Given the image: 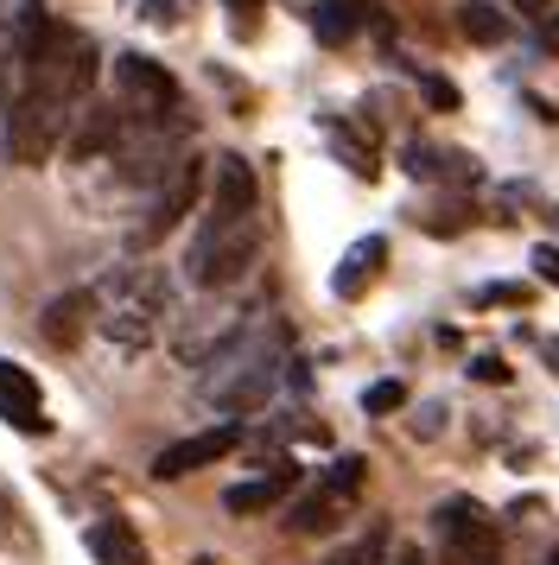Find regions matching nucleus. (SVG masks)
<instances>
[{
  "label": "nucleus",
  "instance_id": "nucleus-1",
  "mask_svg": "<svg viewBox=\"0 0 559 565\" xmlns=\"http://www.w3.org/2000/svg\"><path fill=\"white\" fill-rule=\"evenodd\" d=\"M280 375H286V337L267 331V324H254V331L242 324L229 343H217V350L203 356L198 394L217 413H261L274 401Z\"/></svg>",
  "mask_w": 559,
  "mask_h": 565
},
{
  "label": "nucleus",
  "instance_id": "nucleus-2",
  "mask_svg": "<svg viewBox=\"0 0 559 565\" xmlns=\"http://www.w3.org/2000/svg\"><path fill=\"white\" fill-rule=\"evenodd\" d=\"M89 306H96L102 337H115L122 350H147L152 337L172 324V286H166V274H152V267H127L102 292H89Z\"/></svg>",
  "mask_w": 559,
  "mask_h": 565
},
{
  "label": "nucleus",
  "instance_id": "nucleus-3",
  "mask_svg": "<svg viewBox=\"0 0 559 565\" xmlns=\"http://www.w3.org/2000/svg\"><path fill=\"white\" fill-rule=\"evenodd\" d=\"M254 255H261V216L203 204V223L191 235V248H184V280L203 286V292H223L254 267Z\"/></svg>",
  "mask_w": 559,
  "mask_h": 565
},
{
  "label": "nucleus",
  "instance_id": "nucleus-4",
  "mask_svg": "<svg viewBox=\"0 0 559 565\" xmlns=\"http://www.w3.org/2000/svg\"><path fill=\"white\" fill-rule=\"evenodd\" d=\"M71 121H76L71 103H57L45 89H20V103L7 115V159H13V166H45Z\"/></svg>",
  "mask_w": 559,
  "mask_h": 565
},
{
  "label": "nucleus",
  "instance_id": "nucleus-5",
  "mask_svg": "<svg viewBox=\"0 0 559 565\" xmlns=\"http://www.w3.org/2000/svg\"><path fill=\"white\" fill-rule=\"evenodd\" d=\"M115 89H122V108L140 115L147 128H166V115H178V83L166 64H152L140 52H115Z\"/></svg>",
  "mask_w": 559,
  "mask_h": 565
},
{
  "label": "nucleus",
  "instance_id": "nucleus-6",
  "mask_svg": "<svg viewBox=\"0 0 559 565\" xmlns=\"http://www.w3.org/2000/svg\"><path fill=\"white\" fill-rule=\"evenodd\" d=\"M362 477H369V458H337L325 477H318V489H312L299 509H293V521H286V527H293V534H330V527L344 521V509L356 502Z\"/></svg>",
  "mask_w": 559,
  "mask_h": 565
},
{
  "label": "nucleus",
  "instance_id": "nucleus-7",
  "mask_svg": "<svg viewBox=\"0 0 559 565\" xmlns=\"http://www.w3.org/2000/svg\"><path fill=\"white\" fill-rule=\"evenodd\" d=\"M432 527L445 540V553L457 565H496V521L489 509H477L471 495H452V502H439L432 509Z\"/></svg>",
  "mask_w": 559,
  "mask_h": 565
},
{
  "label": "nucleus",
  "instance_id": "nucleus-8",
  "mask_svg": "<svg viewBox=\"0 0 559 565\" xmlns=\"http://www.w3.org/2000/svg\"><path fill=\"white\" fill-rule=\"evenodd\" d=\"M235 445H242V426L223 419V426H210V433H191V438H178V445H166V451L152 458V477H159V483H178V477L210 470L217 458H229Z\"/></svg>",
  "mask_w": 559,
  "mask_h": 565
},
{
  "label": "nucleus",
  "instance_id": "nucleus-9",
  "mask_svg": "<svg viewBox=\"0 0 559 565\" xmlns=\"http://www.w3.org/2000/svg\"><path fill=\"white\" fill-rule=\"evenodd\" d=\"M198 184H203L198 159H178L172 172L159 179V191H152V204H147V223L134 230V242H140V248H147V242H159V235L172 230L178 216H184V210L198 204Z\"/></svg>",
  "mask_w": 559,
  "mask_h": 565
},
{
  "label": "nucleus",
  "instance_id": "nucleus-10",
  "mask_svg": "<svg viewBox=\"0 0 559 565\" xmlns=\"http://www.w3.org/2000/svg\"><path fill=\"white\" fill-rule=\"evenodd\" d=\"M0 419H7V426H20L25 438H45L51 433L45 401H39V382L25 375L20 362H7V356H0Z\"/></svg>",
  "mask_w": 559,
  "mask_h": 565
},
{
  "label": "nucleus",
  "instance_id": "nucleus-11",
  "mask_svg": "<svg viewBox=\"0 0 559 565\" xmlns=\"http://www.w3.org/2000/svg\"><path fill=\"white\" fill-rule=\"evenodd\" d=\"M210 210H261V184H254V166L242 153L210 159Z\"/></svg>",
  "mask_w": 559,
  "mask_h": 565
},
{
  "label": "nucleus",
  "instance_id": "nucleus-12",
  "mask_svg": "<svg viewBox=\"0 0 559 565\" xmlns=\"http://www.w3.org/2000/svg\"><path fill=\"white\" fill-rule=\"evenodd\" d=\"M127 115V108H122ZM115 115V108H102V103H89L83 115H76V134L64 140V153L71 159H102V153H115L122 147V134H127V121Z\"/></svg>",
  "mask_w": 559,
  "mask_h": 565
},
{
  "label": "nucleus",
  "instance_id": "nucleus-13",
  "mask_svg": "<svg viewBox=\"0 0 559 565\" xmlns=\"http://www.w3.org/2000/svg\"><path fill=\"white\" fill-rule=\"evenodd\" d=\"M293 483H299V470H293V463H274L267 477H254V483H235V489H229L223 509H229V514H267Z\"/></svg>",
  "mask_w": 559,
  "mask_h": 565
},
{
  "label": "nucleus",
  "instance_id": "nucleus-14",
  "mask_svg": "<svg viewBox=\"0 0 559 565\" xmlns=\"http://www.w3.org/2000/svg\"><path fill=\"white\" fill-rule=\"evenodd\" d=\"M83 540H89V559H96V565H147L140 534H134L127 521H115V514H108V521H96Z\"/></svg>",
  "mask_w": 559,
  "mask_h": 565
},
{
  "label": "nucleus",
  "instance_id": "nucleus-15",
  "mask_svg": "<svg viewBox=\"0 0 559 565\" xmlns=\"http://www.w3.org/2000/svg\"><path fill=\"white\" fill-rule=\"evenodd\" d=\"M381 260H388V242H381V235H362V242H356L350 255L337 260V274H330V286H337V299H356L362 286L376 280V267H381Z\"/></svg>",
  "mask_w": 559,
  "mask_h": 565
},
{
  "label": "nucleus",
  "instance_id": "nucleus-16",
  "mask_svg": "<svg viewBox=\"0 0 559 565\" xmlns=\"http://www.w3.org/2000/svg\"><path fill=\"white\" fill-rule=\"evenodd\" d=\"M89 292H64V299H51L45 306V337L51 343H64V350H71L76 337H83V324H89Z\"/></svg>",
  "mask_w": 559,
  "mask_h": 565
},
{
  "label": "nucleus",
  "instance_id": "nucleus-17",
  "mask_svg": "<svg viewBox=\"0 0 559 565\" xmlns=\"http://www.w3.org/2000/svg\"><path fill=\"white\" fill-rule=\"evenodd\" d=\"M457 26H464L471 45H503L508 39V20L489 7V0H464V7H457Z\"/></svg>",
  "mask_w": 559,
  "mask_h": 565
},
{
  "label": "nucleus",
  "instance_id": "nucleus-18",
  "mask_svg": "<svg viewBox=\"0 0 559 565\" xmlns=\"http://www.w3.org/2000/svg\"><path fill=\"white\" fill-rule=\"evenodd\" d=\"M362 13H369V7H356V0H325V7L312 13V32H318L325 45H344V39L362 26Z\"/></svg>",
  "mask_w": 559,
  "mask_h": 565
},
{
  "label": "nucleus",
  "instance_id": "nucleus-19",
  "mask_svg": "<svg viewBox=\"0 0 559 565\" xmlns=\"http://www.w3.org/2000/svg\"><path fill=\"white\" fill-rule=\"evenodd\" d=\"M388 559V527H369L362 540H350L344 553H330L325 565H381Z\"/></svg>",
  "mask_w": 559,
  "mask_h": 565
},
{
  "label": "nucleus",
  "instance_id": "nucleus-20",
  "mask_svg": "<svg viewBox=\"0 0 559 565\" xmlns=\"http://www.w3.org/2000/svg\"><path fill=\"white\" fill-rule=\"evenodd\" d=\"M407 407V387L401 382H376L362 394V413H401Z\"/></svg>",
  "mask_w": 559,
  "mask_h": 565
},
{
  "label": "nucleus",
  "instance_id": "nucleus-21",
  "mask_svg": "<svg viewBox=\"0 0 559 565\" xmlns=\"http://www.w3.org/2000/svg\"><path fill=\"white\" fill-rule=\"evenodd\" d=\"M483 306H528V286H483Z\"/></svg>",
  "mask_w": 559,
  "mask_h": 565
},
{
  "label": "nucleus",
  "instance_id": "nucleus-22",
  "mask_svg": "<svg viewBox=\"0 0 559 565\" xmlns=\"http://www.w3.org/2000/svg\"><path fill=\"white\" fill-rule=\"evenodd\" d=\"M534 274H540L547 286H559V248H553V242H540V248H534Z\"/></svg>",
  "mask_w": 559,
  "mask_h": 565
},
{
  "label": "nucleus",
  "instance_id": "nucleus-23",
  "mask_svg": "<svg viewBox=\"0 0 559 565\" xmlns=\"http://www.w3.org/2000/svg\"><path fill=\"white\" fill-rule=\"evenodd\" d=\"M420 89H426V103L432 108H457V89L445 77H420Z\"/></svg>",
  "mask_w": 559,
  "mask_h": 565
},
{
  "label": "nucleus",
  "instance_id": "nucleus-24",
  "mask_svg": "<svg viewBox=\"0 0 559 565\" xmlns=\"http://www.w3.org/2000/svg\"><path fill=\"white\" fill-rule=\"evenodd\" d=\"M471 375H477V382H508V362L503 356H471Z\"/></svg>",
  "mask_w": 559,
  "mask_h": 565
},
{
  "label": "nucleus",
  "instance_id": "nucleus-25",
  "mask_svg": "<svg viewBox=\"0 0 559 565\" xmlns=\"http://www.w3.org/2000/svg\"><path fill=\"white\" fill-rule=\"evenodd\" d=\"M134 7H140L147 20H166V26L178 20V0H134Z\"/></svg>",
  "mask_w": 559,
  "mask_h": 565
},
{
  "label": "nucleus",
  "instance_id": "nucleus-26",
  "mask_svg": "<svg viewBox=\"0 0 559 565\" xmlns=\"http://www.w3.org/2000/svg\"><path fill=\"white\" fill-rule=\"evenodd\" d=\"M13 521H20V509H13V502H7V495H0V540L13 534Z\"/></svg>",
  "mask_w": 559,
  "mask_h": 565
},
{
  "label": "nucleus",
  "instance_id": "nucleus-27",
  "mask_svg": "<svg viewBox=\"0 0 559 565\" xmlns=\"http://www.w3.org/2000/svg\"><path fill=\"white\" fill-rule=\"evenodd\" d=\"M394 565H426V553H420V546H401V553H394Z\"/></svg>",
  "mask_w": 559,
  "mask_h": 565
},
{
  "label": "nucleus",
  "instance_id": "nucleus-28",
  "mask_svg": "<svg viewBox=\"0 0 559 565\" xmlns=\"http://www.w3.org/2000/svg\"><path fill=\"white\" fill-rule=\"evenodd\" d=\"M515 7H521V13H547V0H515Z\"/></svg>",
  "mask_w": 559,
  "mask_h": 565
},
{
  "label": "nucleus",
  "instance_id": "nucleus-29",
  "mask_svg": "<svg viewBox=\"0 0 559 565\" xmlns=\"http://www.w3.org/2000/svg\"><path fill=\"white\" fill-rule=\"evenodd\" d=\"M223 7H235V13H254V7H261V0H223Z\"/></svg>",
  "mask_w": 559,
  "mask_h": 565
},
{
  "label": "nucleus",
  "instance_id": "nucleus-30",
  "mask_svg": "<svg viewBox=\"0 0 559 565\" xmlns=\"http://www.w3.org/2000/svg\"><path fill=\"white\" fill-rule=\"evenodd\" d=\"M547 45H559V20H547Z\"/></svg>",
  "mask_w": 559,
  "mask_h": 565
},
{
  "label": "nucleus",
  "instance_id": "nucleus-31",
  "mask_svg": "<svg viewBox=\"0 0 559 565\" xmlns=\"http://www.w3.org/2000/svg\"><path fill=\"white\" fill-rule=\"evenodd\" d=\"M540 565H559V546H553V553H547V559H540Z\"/></svg>",
  "mask_w": 559,
  "mask_h": 565
}]
</instances>
